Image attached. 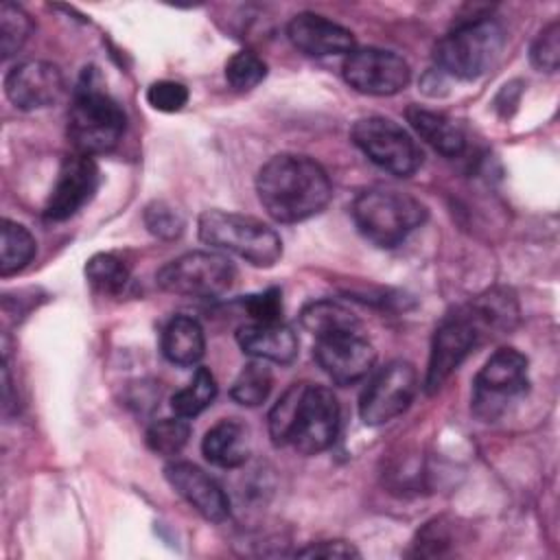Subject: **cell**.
<instances>
[{"label": "cell", "mask_w": 560, "mask_h": 560, "mask_svg": "<svg viewBox=\"0 0 560 560\" xmlns=\"http://www.w3.org/2000/svg\"><path fill=\"white\" fill-rule=\"evenodd\" d=\"M256 192L271 219L280 223H298L328 206L332 184L315 160L280 153L260 166L256 175Z\"/></svg>", "instance_id": "obj_1"}, {"label": "cell", "mask_w": 560, "mask_h": 560, "mask_svg": "<svg viewBox=\"0 0 560 560\" xmlns=\"http://www.w3.org/2000/svg\"><path fill=\"white\" fill-rule=\"evenodd\" d=\"M341 411L328 387L295 383L269 413V435L276 446H291L302 455H317L332 446Z\"/></svg>", "instance_id": "obj_2"}, {"label": "cell", "mask_w": 560, "mask_h": 560, "mask_svg": "<svg viewBox=\"0 0 560 560\" xmlns=\"http://www.w3.org/2000/svg\"><path fill=\"white\" fill-rule=\"evenodd\" d=\"M508 317V308L499 298L477 300L455 308L435 328L431 341V354L427 365V392L435 394L451 374L462 365L470 350L483 339V335Z\"/></svg>", "instance_id": "obj_3"}, {"label": "cell", "mask_w": 560, "mask_h": 560, "mask_svg": "<svg viewBox=\"0 0 560 560\" xmlns=\"http://www.w3.org/2000/svg\"><path fill=\"white\" fill-rule=\"evenodd\" d=\"M125 122L122 107L85 72L68 114V138L74 151L90 158L112 151L125 133Z\"/></svg>", "instance_id": "obj_4"}, {"label": "cell", "mask_w": 560, "mask_h": 560, "mask_svg": "<svg viewBox=\"0 0 560 560\" xmlns=\"http://www.w3.org/2000/svg\"><path fill=\"white\" fill-rule=\"evenodd\" d=\"M197 230L206 245L236 254L254 267H271L282 256V241L278 232L254 217L206 210L199 217Z\"/></svg>", "instance_id": "obj_5"}, {"label": "cell", "mask_w": 560, "mask_h": 560, "mask_svg": "<svg viewBox=\"0 0 560 560\" xmlns=\"http://www.w3.org/2000/svg\"><path fill=\"white\" fill-rule=\"evenodd\" d=\"M505 46V31L497 20L477 18L462 22L435 46V63L442 72L472 81L486 74Z\"/></svg>", "instance_id": "obj_6"}, {"label": "cell", "mask_w": 560, "mask_h": 560, "mask_svg": "<svg viewBox=\"0 0 560 560\" xmlns=\"http://www.w3.org/2000/svg\"><path fill=\"white\" fill-rule=\"evenodd\" d=\"M359 232L378 247H396L427 221V208L411 195L372 188L352 203Z\"/></svg>", "instance_id": "obj_7"}, {"label": "cell", "mask_w": 560, "mask_h": 560, "mask_svg": "<svg viewBox=\"0 0 560 560\" xmlns=\"http://www.w3.org/2000/svg\"><path fill=\"white\" fill-rule=\"evenodd\" d=\"M529 385L527 359L514 348H499L490 354L472 383V413L486 422L499 420L525 396Z\"/></svg>", "instance_id": "obj_8"}, {"label": "cell", "mask_w": 560, "mask_h": 560, "mask_svg": "<svg viewBox=\"0 0 560 560\" xmlns=\"http://www.w3.org/2000/svg\"><path fill=\"white\" fill-rule=\"evenodd\" d=\"M236 278L230 258L217 252H188L166 262L155 280L158 287L173 295L217 298L223 295Z\"/></svg>", "instance_id": "obj_9"}, {"label": "cell", "mask_w": 560, "mask_h": 560, "mask_svg": "<svg viewBox=\"0 0 560 560\" xmlns=\"http://www.w3.org/2000/svg\"><path fill=\"white\" fill-rule=\"evenodd\" d=\"M352 142L383 171L409 177L422 164V151L413 136L385 116H368L352 125Z\"/></svg>", "instance_id": "obj_10"}, {"label": "cell", "mask_w": 560, "mask_h": 560, "mask_svg": "<svg viewBox=\"0 0 560 560\" xmlns=\"http://www.w3.org/2000/svg\"><path fill=\"white\" fill-rule=\"evenodd\" d=\"M418 392L416 368L407 361H392L381 368L361 394L359 413L370 427L385 424L407 411Z\"/></svg>", "instance_id": "obj_11"}, {"label": "cell", "mask_w": 560, "mask_h": 560, "mask_svg": "<svg viewBox=\"0 0 560 560\" xmlns=\"http://www.w3.org/2000/svg\"><path fill=\"white\" fill-rule=\"evenodd\" d=\"M341 72L350 88L370 96L398 94L411 79L409 63L383 48H354L346 55Z\"/></svg>", "instance_id": "obj_12"}, {"label": "cell", "mask_w": 560, "mask_h": 560, "mask_svg": "<svg viewBox=\"0 0 560 560\" xmlns=\"http://www.w3.org/2000/svg\"><path fill=\"white\" fill-rule=\"evenodd\" d=\"M313 357L337 385H352L374 368L376 352L359 330H339L315 337Z\"/></svg>", "instance_id": "obj_13"}, {"label": "cell", "mask_w": 560, "mask_h": 560, "mask_svg": "<svg viewBox=\"0 0 560 560\" xmlns=\"http://www.w3.org/2000/svg\"><path fill=\"white\" fill-rule=\"evenodd\" d=\"M98 188V166L90 155H68L57 173L52 190L44 206V217L50 221H63L77 214Z\"/></svg>", "instance_id": "obj_14"}, {"label": "cell", "mask_w": 560, "mask_h": 560, "mask_svg": "<svg viewBox=\"0 0 560 560\" xmlns=\"http://www.w3.org/2000/svg\"><path fill=\"white\" fill-rule=\"evenodd\" d=\"M9 101L24 112L55 105L66 92V79L59 66L42 59H31L13 66L4 77Z\"/></svg>", "instance_id": "obj_15"}, {"label": "cell", "mask_w": 560, "mask_h": 560, "mask_svg": "<svg viewBox=\"0 0 560 560\" xmlns=\"http://www.w3.org/2000/svg\"><path fill=\"white\" fill-rule=\"evenodd\" d=\"M164 477L179 497L188 501L203 518L221 523L230 516V499L225 490L206 470L190 462H171L164 468Z\"/></svg>", "instance_id": "obj_16"}, {"label": "cell", "mask_w": 560, "mask_h": 560, "mask_svg": "<svg viewBox=\"0 0 560 560\" xmlns=\"http://www.w3.org/2000/svg\"><path fill=\"white\" fill-rule=\"evenodd\" d=\"M287 37L300 52L311 57L348 55L354 50V37L346 26L308 11L291 18Z\"/></svg>", "instance_id": "obj_17"}, {"label": "cell", "mask_w": 560, "mask_h": 560, "mask_svg": "<svg viewBox=\"0 0 560 560\" xmlns=\"http://www.w3.org/2000/svg\"><path fill=\"white\" fill-rule=\"evenodd\" d=\"M236 341L245 354L260 361L291 363L298 357V337L282 322H252L238 328Z\"/></svg>", "instance_id": "obj_18"}, {"label": "cell", "mask_w": 560, "mask_h": 560, "mask_svg": "<svg viewBox=\"0 0 560 560\" xmlns=\"http://www.w3.org/2000/svg\"><path fill=\"white\" fill-rule=\"evenodd\" d=\"M201 451L219 468H238L249 457L247 429L236 420H221L206 431Z\"/></svg>", "instance_id": "obj_19"}, {"label": "cell", "mask_w": 560, "mask_h": 560, "mask_svg": "<svg viewBox=\"0 0 560 560\" xmlns=\"http://www.w3.org/2000/svg\"><path fill=\"white\" fill-rule=\"evenodd\" d=\"M407 122L427 144H431L438 153L446 158H457L466 149L464 131L442 114L413 105L407 109Z\"/></svg>", "instance_id": "obj_20"}, {"label": "cell", "mask_w": 560, "mask_h": 560, "mask_svg": "<svg viewBox=\"0 0 560 560\" xmlns=\"http://www.w3.org/2000/svg\"><path fill=\"white\" fill-rule=\"evenodd\" d=\"M206 352L203 328L195 317L175 315L162 332V354L177 365H195Z\"/></svg>", "instance_id": "obj_21"}, {"label": "cell", "mask_w": 560, "mask_h": 560, "mask_svg": "<svg viewBox=\"0 0 560 560\" xmlns=\"http://www.w3.org/2000/svg\"><path fill=\"white\" fill-rule=\"evenodd\" d=\"M300 322L313 337L361 328L359 317L352 311H348L343 304L332 300H317L306 304L300 313Z\"/></svg>", "instance_id": "obj_22"}, {"label": "cell", "mask_w": 560, "mask_h": 560, "mask_svg": "<svg viewBox=\"0 0 560 560\" xmlns=\"http://www.w3.org/2000/svg\"><path fill=\"white\" fill-rule=\"evenodd\" d=\"M33 256H35L33 234L24 225L11 219H4L2 232H0V273L11 276L22 271Z\"/></svg>", "instance_id": "obj_23"}, {"label": "cell", "mask_w": 560, "mask_h": 560, "mask_svg": "<svg viewBox=\"0 0 560 560\" xmlns=\"http://www.w3.org/2000/svg\"><path fill=\"white\" fill-rule=\"evenodd\" d=\"M217 396V381L208 368H197L192 378L186 387L177 389L171 398V409L175 416L182 418H195L199 416L208 405H212Z\"/></svg>", "instance_id": "obj_24"}, {"label": "cell", "mask_w": 560, "mask_h": 560, "mask_svg": "<svg viewBox=\"0 0 560 560\" xmlns=\"http://www.w3.org/2000/svg\"><path fill=\"white\" fill-rule=\"evenodd\" d=\"M271 385H273L271 370L265 365V361L254 359L245 363L236 374L230 396L243 407H258L267 400Z\"/></svg>", "instance_id": "obj_25"}, {"label": "cell", "mask_w": 560, "mask_h": 560, "mask_svg": "<svg viewBox=\"0 0 560 560\" xmlns=\"http://www.w3.org/2000/svg\"><path fill=\"white\" fill-rule=\"evenodd\" d=\"M85 276L94 289L103 293H118L129 280V267L118 254L98 252L85 262Z\"/></svg>", "instance_id": "obj_26"}, {"label": "cell", "mask_w": 560, "mask_h": 560, "mask_svg": "<svg viewBox=\"0 0 560 560\" xmlns=\"http://www.w3.org/2000/svg\"><path fill=\"white\" fill-rule=\"evenodd\" d=\"M190 438V424L186 418L175 416V418H162L153 422L147 431V446L164 457L177 455Z\"/></svg>", "instance_id": "obj_27"}, {"label": "cell", "mask_w": 560, "mask_h": 560, "mask_svg": "<svg viewBox=\"0 0 560 560\" xmlns=\"http://www.w3.org/2000/svg\"><path fill=\"white\" fill-rule=\"evenodd\" d=\"M31 31L33 22L22 7L13 2L0 4V52L4 59L15 55L24 46Z\"/></svg>", "instance_id": "obj_28"}, {"label": "cell", "mask_w": 560, "mask_h": 560, "mask_svg": "<svg viewBox=\"0 0 560 560\" xmlns=\"http://www.w3.org/2000/svg\"><path fill=\"white\" fill-rule=\"evenodd\" d=\"M267 77V63L252 50L234 52L225 63V79L234 90L247 92Z\"/></svg>", "instance_id": "obj_29"}, {"label": "cell", "mask_w": 560, "mask_h": 560, "mask_svg": "<svg viewBox=\"0 0 560 560\" xmlns=\"http://www.w3.org/2000/svg\"><path fill=\"white\" fill-rule=\"evenodd\" d=\"M529 57L538 70H545V72L558 70V63H560V22L558 20H553L538 33V37L532 44Z\"/></svg>", "instance_id": "obj_30"}, {"label": "cell", "mask_w": 560, "mask_h": 560, "mask_svg": "<svg viewBox=\"0 0 560 560\" xmlns=\"http://www.w3.org/2000/svg\"><path fill=\"white\" fill-rule=\"evenodd\" d=\"M144 225L160 238H175L184 230L182 214L164 201H153L144 210Z\"/></svg>", "instance_id": "obj_31"}, {"label": "cell", "mask_w": 560, "mask_h": 560, "mask_svg": "<svg viewBox=\"0 0 560 560\" xmlns=\"http://www.w3.org/2000/svg\"><path fill=\"white\" fill-rule=\"evenodd\" d=\"M188 101L186 85L177 81H155L147 90V103L158 112H179Z\"/></svg>", "instance_id": "obj_32"}, {"label": "cell", "mask_w": 560, "mask_h": 560, "mask_svg": "<svg viewBox=\"0 0 560 560\" xmlns=\"http://www.w3.org/2000/svg\"><path fill=\"white\" fill-rule=\"evenodd\" d=\"M280 289H267L262 293H254L241 300L243 308L252 315L254 322H280L282 300Z\"/></svg>", "instance_id": "obj_33"}, {"label": "cell", "mask_w": 560, "mask_h": 560, "mask_svg": "<svg viewBox=\"0 0 560 560\" xmlns=\"http://www.w3.org/2000/svg\"><path fill=\"white\" fill-rule=\"evenodd\" d=\"M451 542H453V536H451L448 523H444L442 518H435L422 527L413 545L418 556H440L444 553V547H448Z\"/></svg>", "instance_id": "obj_34"}, {"label": "cell", "mask_w": 560, "mask_h": 560, "mask_svg": "<svg viewBox=\"0 0 560 560\" xmlns=\"http://www.w3.org/2000/svg\"><path fill=\"white\" fill-rule=\"evenodd\" d=\"M300 558H359V551L346 540H319L300 551Z\"/></svg>", "instance_id": "obj_35"}]
</instances>
